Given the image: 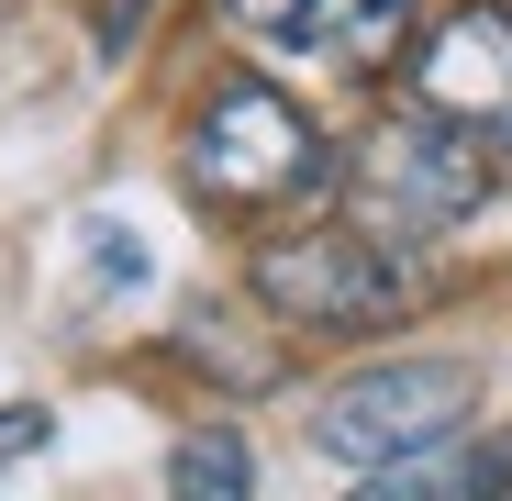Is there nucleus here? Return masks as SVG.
Listing matches in <instances>:
<instances>
[{
	"label": "nucleus",
	"mask_w": 512,
	"mask_h": 501,
	"mask_svg": "<svg viewBox=\"0 0 512 501\" xmlns=\"http://www.w3.org/2000/svg\"><path fill=\"white\" fill-rule=\"evenodd\" d=\"M23 446H45V412H0V457H23Z\"/></svg>",
	"instance_id": "9d476101"
},
{
	"label": "nucleus",
	"mask_w": 512,
	"mask_h": 501,
	"mask_svg": "<svg viewBox=\"0 0 512 501\" xmlns=\"http://www.w3.org/2000/svg\"><path fill=\"white\" fill-rule=\"evenodd\" d=\"M245 279H256V301H268L279 323H301V334H379V323L412 312L401 257H390L379 234H357V223H312V234L256 245Z\"/></svg>",
	"instance_id": "20e7f679"
},
{
	"label": "nucleus",
	"mask_w": 512,
	"mask_h": 501,
	"mask_svg": "<svg viewBox=\"0 0 512 501\" xmlns=\"http://www.w3.org/2000/svg\"><path fill=\"white\" fill-rule=\"evenodd\" d=\"M346 501H446V468L435 457H401V468H368Z\"/></svg>",
	"instance_id": "1a4fd4ad"
},
{
	"label": "nucleus",
	"mask_w": 512,
	"mask_h": 501,
	"mask_svg": "<svg viewBox=\"0 0 512 501\" xmlns=\"http://www.w3.org/2000/svg\"><path fill=\"white\" fill-rule=\"evenodd\" d=\"M346 190H357V234L401 245V234H457L479 201H490V145H468L457 123L435 112H390L368 123V145L346 156Z\"/></svg>",
	"instance_id": "f03ea898"
},
{
	"label": "nucleus",
	"mask_w": 512,
	"mask_h": 501,
	"mask_svg": "<svg viewBox=\"0 0 512 501\" xmlns=\"http://www.w3.org/2000/svg\"><path fill=\"white\" fill-rule=\"evenodd\" d=\"M412 101L435 123H457L468 145L512 156V12H501V0H468V12H446L435 34H423Z\"/></svg>",
	"instance_id": "39448f33"
},
{
	"label": "nucleus",
	"mask_w": 512,
	"mask_h": 501,
	"mask_svg": "<svg viewBox=\"0 0 512 501\" xmlns=\"http://www.w3.org/2000/svg\"><path fill=\"white\" fill-rule=\"evenodd\" d=\"M446 501H512V435H479V446L446 468Z\"/></svg>",
	"instance_id": "6e6552de"
},
{
	"label": "nucleus",
	"mask_w": 512,
	"mask_h": 501,
	"mask_svg": "<svg viewBox=\"0 0 512 501\" xmlns=\"http://www.w3.org/2000/svg\"><path fill=\"white\" fill-rule=\"evenodd\" d=\"M179 167H190V190L212 212H290V201L323 190L334 156H323V134H312V112L290 90L223 78V90L201 101V123H190V145H179Z\"/></svg>",
	"instance_id": "f257e3e1"
},
{
	"label": "nucleus",
	"mask_w": 512,
	"mask_h": 501,
	"mask_svg": "<svg viewBox=\"0 0 512 501\" xmlns=\"http://www.w3.org/2000/svg\"><path fill=\"white\" fill-rule=\"evenodd\" d=\"M223 23L256 34L268 56H334V67H379L412 23V0H223Z\"/></svg>",
	"instance_id": "423d86ee"
},
{
	"label": "nucleus",
	"mask_w": 512,
	"mask_h": 501,
	"mask_svg": "<svg viewBox=\"0 0 512 501\" xmlns=\"http://www.w3.org/2000/svg\"><path fill=\"white\" fill-rule=\"evenodd\" d=\"M167 501H256V457L234 424H201L167 446Z\"/></svg>",
	"instance_id": "0eeeda50"
},
{
	"label": "nucleus",
	"mask_w": 512,
	"mask_h": 501,
	"mask_svg": "<svg viewBox=\"0 0 512 501\" xmlns=\"http://www.w3.org/2000/svg\"><path fill=\"white\" fill-rule=\"evenodd\" d=\"M468 401H479V379L457 357H390V368H357V379L323 390L312 446L346 457V468H401V457H435L468 424Z\"/></svg>",
	"instance_id": "7ed1b4c3"
}]
</instances>
